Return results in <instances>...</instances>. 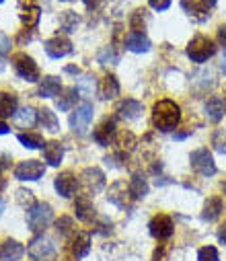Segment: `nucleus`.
Instances as JSON below:
<instances>
[{"label": "nucleus", "mask_w": 226, "mask_h": 261, "mask_svg": "<svg viewBox=\"0 0 226 261\" xmlns=\"http://www.w3.org/2000/svg\"><path fill=\"white\" fill-rule=\"evenodd\" d=\"M181 121V109L175 101L163 99L153 105V125L161 132H171Z\"/></svg>", "instance_id": "nucleus-1"}, {"label": "nucleus", "mask_w": 226, "mask_h": 261, "mask_svg": "<svg viewBox=\"0 0 226 261\" xmlns=\"http://www.w3.org/2000/svg\"><path fill=\"white\" fill-rule=\"evenodd\" d=\"M54 220V210L47 202H35L27 212V224L33 232L45 230Z\"/></svg>", "instance_id": "nucleus-2"}, {"label": "nucleus", "mask_w": 226, "mask_h": 261, "mask_svg": "<svg viewBox=\"0 0 226 261\" xmlns=\"http://www.w3.org/2000/svg\"><path fill=\"white\" fill-rule=\"evenodd\" d=\"M214 54H216V43H214L210 37H204V35L193 37V39L189 41V45H187V56H189L193 62H197V64L210 60Z\"/></svg>", "instance_id": "nucleus-3"}, {"label": "nucleus", "mask_w": 226, "mask_h": 261, "mask_svg": "<svg viewBox=\"0 0 226 261\" xmlns=\"http://www.w3.org/2000/svg\"><path fill=\"white\" fill-rule=\"evenodd\" d=\"M13 64H15V70L21 79H25L27 83H37L41 81V74H39V66L35 64V60L27 54H15L13 56Z\"/></svg>", "instance_id": "nucleus-4"}, {"label": "nucleus", "mask_w": 226, "mask_h": 261, "mask_svg": "<svg viewBox=\"0 0 226 261\" xmlns=\"http://www.w3.org/2000/svg\"><path fill=\"white\" fill-rule=\"evenodd\" d=\"M189 163H191V169L202 175V177H212L216 175V163L212 159V154L208 152V148H197L191 152L189 156Z\"/></svg>", "instance_id": "nucleus-5"}, {"label": "nucleus", "mask_w": 226, "mask_h": 261, "mask_svg": "<svg viewBox=\"0 0 226 261\" xmlns=\"http://www.w3.org/2000/svg\"><path fill=\"white\" fill-rule=\"evenodd\" d=\"M91 121H93V105L87 103V101L81 107H77V111L70 115V127H72V132L79 134V136L87 134Z\"/></svg>", "instance_id": "nucleus-6"}, {"label": "nucleus", "mask_w": 226, "mask_h": 261, "mask_svg": "<svg viewBox=\"0 0 226 261\" xmlns=\"http://www.w3.org/2000/svg\"><path fill=\"white\" fill-rule=\"evenodd\" d=\"M56 253V243L54 239L45 237V234H37L31 243H29V255L37 261H45V259H52Z\"/></svg>", "instance_id": "nucleus-7"}, {"label": "nucleus", "mask_w": 226, "mask_h": 261, "mask_svg": "<svg viewBox=\"0 0 226 261\" xmlns=\"http://www.w3.org/2000/svg\"><path fill=\"white\" fill-rule=\"evenodd\" d=\"M45 167L39 161H23L15 167V179L19 181H37L39 177H43Z\"/></svg>", "instance_id": "nucleus-8"}, {"label": "nucleus", "mask_w": 226, "mask_h": 261, "mask_svg": "<svg viewBox=\"0 0 226 261\" xmlns=\"http://www.w3.org/2000/svg\"><path fill=\"white\" fill-rule=\"evenodd\" d=\"M43 47H45V54L54 60H60V58L72 54V41L66 35H56V37L47 39Z\"/></svg>", "instance_id": "nucleus-9"}, {"label": "nucleus", "mask_w": 226, "mask_h": 261, "mask_svg": "<svg viewBox=\"0 0 226 261\" xmlns=\"http://www.w3.org/2000/svg\"><path fill=\"white\" fill-rule=\"evenodd\" d=\"M148 228H150V234H153L155 239L165 241V239H169L173 234V228L175 226H173V220L167 214H157L153 220H150Z\"/></svg>", "instance_id": "nucleus-10"}, {"label": "nucleus", "mask_w": 226, "mask_h": 261, "mask_svg": "<svg viewBox=\"0 0 226 261\" xmlns=\"http://www.w3.org/2000/svg\"><path fill=\"white\" fill-rule=\"evenodd\" d=\"M54 185H56V191L62 195V198H72L74 191H77V187H79V181L70 171H66V173H60L56 177Z\"/></svg>", "instance_id": "nucleus-11"}, {"label": "nucleus", "mask_w": 226, "mask_h": 261, "mask_svg": "<svg viewBox=\"0 0 226 261\" xmlns=\"http://www.w3.org/2000/svg\"><path fill=\"white\" fill-rule=\"evenodd\" d=\"M81 179H83L85 187H87L89 191H93V193H97V191H101V189L105 187V175H103L99 169H95V167L85 169L83 175H81Z\"/></svg>", "instance_id": "nucleus-12"}, {"label": "nucleus", "mask_w": 226, "mask_h": 261, "mask_svg": "<svg viewBox=\"0 0 226 261\" xmlns=\"http://www.w3.org/2000/svg\"><path fill=\"white\" fill-rule=\"evenodd\" d=\"M23 255H25V247L19 241L7 239L0 245V261H21Z\"/></svg>", "instance_id": "nucleus-13"}, {"label": "nucleus", "mask_w": 226, "mask_h": 261, "mask_svg": "<svg viewBox=\"0 0 226 261\" xmlns=\"http://www.w3.org/2000/svg\"><path fill=\"white\" fill-rule=\"evenodd\" d=\"M115 134H117L115 121H113V119H105V121L95 129L93 138H95V142H97V144H101V146H109V144L113 142Z\"/></svg>", "instance_id": "nucleus-14"}, {"label": "nucleus", "mask_w": 226, "mask_h": 261, "mask_svg": "<svg viewBox=\"0 0 226 261\" xmlns=\"http://www.w3.org/2000/svg\"><path fill=\"white\" fill-rule=\"evenodd\" d=\"M125 47L130 49V51H134V54H144V51H148L150 49V41H148V37L142 33V31H130L128 35H125Z\"/></svg>", "instance_id": "nucleus-15"}, {"label": "nucleus", "mask_w": 226, "mask_h": 261, "mask_svg": "<svg viewBox=\"0 0 226 261\" xmlns=\"http://www.w3.org/2000/svg\"><path fill=\"white\" fill-rule=\"evenodd\" d=\"M74 212H77V216L83 222H89L95 218V208H93V202L89 195H79L77 202H74Z\"/></svg>", "instance_id": "nucleus-16"}, {"label": "nucleus", "mask_w": 226, "mask_h": 261, "mask_svg": "<svg viewBox=\"0 0 226 261\" xmlns=\"http://www.w3.org/2000/svg\"><path fill=\"white\" fill-rule=\"evenodd\" d=\"M43 159H45L47 165L58 167V165L62 163V159H64V146H62L60 142H56V140H49V142L43 146Z\"/></svg>", "instance_id": "nucleus-17"}, {"label": "nucleus", "mask_w": 226, "mask_h": 261, "mask_svg": "<svg viewBox=\"0 0 226 261\" xmlns=\"http://www.w3.org/2000/svg\"><path fill=\"white\" fill-rule=\"evenodd\" d=\"M206 113H208V119H210V121L218 123V121L222 119V115H224V99H222L220 95L210 97V99L206 101Z\"/></svg>", "instance_id": "nucleus-18"}, {"label": "nucleus", "mask_w": 226, "mask_h": 261, "mask_svg": "<svg viewBox=\"0 0 226 261\" xmlns=\"http://www.w3.org/2000/svg\"><path fill=\"white\" fill-rule=\"evenodd\" d=\"M70 249H72V255H74V257L83 259V257L89 253V249H91V237H89L87 232H79L77 237L72 239Z\"/></svg>", "instance_id": "nucleus-19"}, {"label": "nucleus", "mask_w": 226, "mask_h": 261, "mask_svg": "<svg viewBox=\"0 0 226 261\" xmlns=\"http://www.w3.org/2000/svg\"><path fill=\"white\" fill-rule=\"evenodd\" d=\"M140 113H142V105L136 99H123L117 105V115L123 119H136Z\"/></svg>", "instance_id": "nucleus-20"}, {"label": "nucleus", "mask_w": 226, "mask_h": 261, "mask_svg": "<svg viewBox=\"0 0 226 261\" xmlns=\"http://www.w3.org/2000/svg\"><path fill=\"white\" fill-rule=\"evenodd\" d=\"M13 119H15V123H17L19 127H31V125L37 123L39 111H35L33 107H23V109H19V111L15 113Z\"/></svg>", "instance_id": "nucleus-21"}, {"label": "nucleus", "mask_w": 226, "mask_h": 261, "mask_svg": "<svg viewBox=\"0 0 226 261\" xmlns=\"http://www.w3.org/2000/svg\"><path fill=\"white\" fill-rule=\"evenodd\" d=\"M60 91H62V85H60V79H58V76H45L43 81H39L37 93H39L41 97L49 99V97H56Z\"/></svg>", "instance_id": "nucleus-22"}, {"label": "nucleus", "mask_w": 226, "mask_h": 261, "mask_svg": "<svg viewBox=\"0 0 226 261\" xmlns=\"http://www.w3.org/2000/svg\"><path fill=\"white\" fill-rule=\"evenodd\" d=\"M103 99H115L119 97V83L113 74H105V79L101 81V89H99Z\"/></svg>", "instance_id": "nucleus-23"}, {"label": "nucleus", "mask_w": 226, "mask_h": 261, "mask_svg": "<svg viewBox=\"0 0 226 261\" xmlns=\"http://www.w3.org/2000/svg\"><path fill=\"white\" fill-rule=\"evenodd\" d=\"M220 212H222V200L218 198V195H214V198H210L206 202L204 212H202V218L208 220V222H214V220H218Z\"/></svg>", "instance_id": "nucleus-24"}, {"label": "nucleus", "mask_w": 226, "mask_h": 261, "mask_svg": "<svg viewBox=\"0 0 226 261\" xmlns=\"http://www.w3.org/2000/svg\"><path fill=\"white\" fill-rule=\"evenodd\" d=\"M17 97L11 93H0V117H15Z\"/></svg>", "instance_id": "nucleus-25"}, {"label": "nucleus", "mask_w": 226, "mask_h": 261, "mask_svg": "<svg viewBox=\"0 0 226 261\" xmlns=\"http://www.w3.org/2000/svg\"><path fill=\"white\" fill-rule=\"evenodd\" d=\"M128 193L132 195L134 200L144 198V195L148 193V183H146V179H144L142 175H134L132 181H130V185H128Z\"/></svg>", "instance_id": "nucleus-26"}, {"label": "nucleus", "mask_w": 226, "mask_h": 261, "mask_svg": "<svg viewBox=\"0 0 226 261\" xmlns=\"http://www.w3.org/2000/svg\"><path fill=\"white\" fill-rule=\"evenodd\" d=\"M77 91H79L85 99L93 97V95H95V91H97L95 76H93V74H81V79L77 81Z\"/></svg>", "instance_id": "nucleus-27"}, {"label": "nucleus", "mask_w": 226, "mask_h": 261, "mask_svg": "<svg viewBox=\"0 0 226 261\" xmlns=\"http://www.w3.org/2000/svg\"><path fill=\"white\" fill-rule=\"evenodd\" d=\"M77 99H79V91L77 89H64L62 93H60V99H58V109L60 111H70L72 109V105L77 103Z\"/></svg>", "instance_id": "nucleus-28"}, {"label": "nucleus", "mask_w": 226, "mask_h": 261, "mask_svg": "<svg viewBox=\"0 0 226 261\" xmlns=\"http://www.w3.org/2000/svg\"><path fill=\"white\" fill-rule=\"evenodd\" d=\"M39 17H41V9L35 7V5L23 9V13H21V21H23V25H25L27 29H35L37 23H39Z\"/></svg>", "instance_id": "nucleus-29"}, {"label": "nucleus", "mask_w": 226, "mask_h": 261, "mask_svg": "<svg viewBox=\"0 0 226 261\" xmlns=\"http://www.w3.org/2000/svg\"><path fill=\"white\" fill-rule=\"evenodd\" d=\"M19 142L25 146V148H31V150H37V148H43V138L37 134V132H27V134H19L17 136Z\"/></svg>", "instance_id": "nucleus-30"}, {"label": "nucleus", "mask_w": 226, "mask_h": 261, "mask_svg": "<svg viewBox=\"0 0 226 261\" xmlns=\"http://www.w3.org/2000/svg\"><path fill=\"white\" fill-rule=\"evenodd\" d=\"M39 121L45 129H49V132H58L60 129V121L56 117V113H52L49 109H41L39 111Z\"/></svg>", "instance_id": "nucleus-31"}, {"label": "nucleus", "mask_w": 226, "mask_h": 261, "mask_svg": "<svg viewBox=\"0 0 226 261\" xmlns=\"http://www.w3.org/2000/svg\"><path fill=\"white\" fill-rule=\"evenodd\" d=\"M212 146L220 154H226V129H216L214 136H212Z\"/></svg>", "instance_id": "nucleus-32"}, {"label": "nucleus", "mask_w": 226, "mask_h": 261, "mask_svg": "<svg viewBox=\"0 0 226 261\" xmlns=\"http://www.w3.org/2000/svg\"><path fill=\"white\" fill-rule=\"evenodd\" d=\"M181 7H183V11H187L189 15H204V13H206V9L197 3V0H181Z\"/></svg>", "instance_id": "nucleus-33"}, {"label": "nucleus", "mask_w": 226, "mask_h": 261, "mask_svg": "<svg viewBox=\"0 0 226 261\" xmlns=\"http://www.w3.org/2000/svg\"><path fill=\"white\" fill-rule=\"evenodd\" d=\"M197 261H218V251L216 247H202L197 251Z\"/></svg>", "instance_id": "nucleus-34"}, {"label": "nucleus", "mask_w": 226, "mask_h": 261, "mask_svg": "<svg viewBox=\"0 0 226 261\" xmlns=\"http://www.w3.org/2000/svg\"><path fill=\"white\" fill-rule=\"evenodd\" d=\"M79 25V17H77V13H72V11H68V13H64V21H62V29L64 31H68V33H72V29Z\"/></svg>", "instance_id": "nucleus-35"}, {"label": "nucleus", "mask_w": 226, "mask_h": 261, "mask_svg": "<svg viewBox=\"0 0 226 261\" xmlns=\"http://www.w3.org/2000/svg\"><path fill=\"white\" fill-rule=\"evenodd\" d=\"M58 232H62V234H70L72 232V228H74V222H72V218H68V216H62L60 220H58Z\"/></svg>", "instance_id": "nucleus-36"}, {"label": "nucleus", "mask_w": 226, "mask_h": 261, "mask_svg": "<svg viewBox=\"0 0 226 261\" xmlns=\"http://www.w3.org/2000/svg\"><path fill=\"white\" fill-rule=\"evenodd\" d=\"M99 62L101 64H113V62H117V54H113V47H103V51L99 54Z\"/></svg>", "instance_id": "nucleus-37"}, {"label": "nucleus", "mask_w": 226, "mask_h": 261, "mask_svg": "<svg viewBox=\"0 0 226 261\" xmlns=\"http://www.w3.org/2000/svg\"><path fill=\"white\" fill-rule=\"evenodd\" d=\"M11 51V37L0 31V56H7Z\"/></svg>", "instance_id": "nucleus-38"}, {"label": "nucleus", "mask_w": 226, "mask_h": 261, "mask_svg": "<svg viewBox=\"0 0 226 261\" xmlns=\"http://www.w3.org/2000/svg\"><path fill=\"white\" fill-rule=\"evenodd\" d=\"M148 5H150V9L163 13V11H167L171 7V0H148Z\"/></svg>", "instance_id": "nucleus-39"}, {"label": "nucleus", "mask_w": 226, "mask_h": 261, "mask_svg": "<svg viewBox=\"0 0 226 261\" xmlns=\"http://www.w3.org/2000/svg\"><path fill=\"white\" fill-rule=\"evenodd\" d=\"M17 195H19L17 200H19L23 206H25V200H27V204L33 200V193H31V191H23V189H21V191H17Z\"/></svg>", "instance_id": "nucleus-40"}, {"label": "nucleus", "mask_w": 226, "mask_h": 261, "mask_svg": "<svg viewBox=\"0 0 226 261\" xmlns=\"http://www.w3.org/2000/svg\"><path fill=\"white\" fill-rule=\"evenodd\" d=\"M218 41H220V45L226 47V25H220L218 27Z\"/></svg>", "instance_id": "nucleus-41"}, {"label": "nucleus", "mask_w": 226, "mask_h": 261, "mask_svg": "<svg viewBox=\"0 0 226 261\" xmlns=\"http://www.w3.org/2000/svg\"><path fill=\"white\" fill-rule=\"evenodd\" d=\"M218 241H220L222 245H226V222L218 228Z\"/></svg>", "instance_id": "nucleus-42"}, {"label": "nucleus", "mask_w": 226, "mask_h": 261, "mask_svg": "<svg viewBox=\"0 0 226 261\" xmlns=\"http://www.w3.org/2000/svg\"><path fill=\"white\" fill-rule=\"evenodd\" d=\"M83 3H85L89 9H97V7H101V5L105 3V0H83Z\"/></svg>", "instance_id": "nucleus-43"}, {"label": "nucleus", "mask_w": 226, "mask_h": 261, "mask_svg": "<svg viewBox=\"0 0 226 261\" xmlns=\"http://www.w3.org/2000/svg\"><path fill=\"white\" fill-rule=\"evenodd\" d=\"M197 3H199V5H202L206 11H208V9H212V7L216 5V0H197Z\"/></svg>", "instance_id": "nucleus-44"}, {"label": "nucleus", "mask_w": 226, "mask_h": 261, "mask_svg": "<svg viewBox=\"0 0 226 261\" xmlns=\"http://www.w3.org/2000/svg\"><path fill=\"white\" fill-rule=\"evenodd\" d=\"M9 132V125L5 121H0V134H7Z\"/></svg>", "instance_id": "nucleus-45"}, {"label": "nucleus", "mask_w": 226, "mask_h": 261, "mask_svg": "<svg viewBox=\"0 0 226 261\" xmlns=\"http://www.w3.org/2000/svg\"><path fill=\"white\" fill-rule=\"evenodd\" d=\"M222 72L226 74V51H224V56H222Z\"/></svg>", "instance_id": "nucleus-46"}, {"label": "nucleus", "mask_w": 226, "mask_h": 261, "mask_svg": "<svg viewBox=\"0 0 226 261\" xmlns=\"http://www.w3.org/2000/svg\"><path fill=\"white\" fill-rule=\"evenodd\" d=\"M3 212H5V202L0 200V216H3Z\"/></svg>", "instance_id": "nucleus-47"}, {"label": "nucleus", "mask_w": 226, "mask_h": 261, "mask_svg": "<svg viewBox=\"0 0 226 261\" xmlns=\"http://www.w3.org/2000/svg\"><path fill=\"white\" fill-rule=\"evenodd\" d=\"M0 189H5V179H3V175H0Z\"/></svg>", "instance_id": "nucleus-48"}, {"label": "nucleus", "mask_w": 226, "mask_h": 261, "mask_svg": "<svg viewBox=\"0 0 226 261\" xmlns=\"http://www.w3.org/2000/svg\"><path fill=\"white\" fill-rule=\"evenodd\" d=\"M222 189H224V195H226V181H224V185H222Z\"/></svg>", "instance_id": "nucleus-49"}, {"label": "nucleus", "mask_w": 226, "mask_h": 261, "mask_svg": "<svg viewBox=\"0 0 226 261\" xmlns=\"http://www.w3.org/2000/svg\"><path fill=\"white\" fill-rule=\"evenodd\" d=\"M0 3H3V0H0Z\"/></svg>", "instance_id": "nucleus-50"}]
</instances>
